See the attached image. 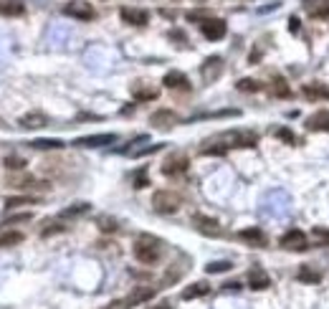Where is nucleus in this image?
Segmentation results:
<instances>
[{
	"instance_id": "obj_1",
	"label": "nucleus",
	"mask_w": 329,
	"mask_h": 309,
	"mask_svg": "<svg viewBox=\"0 0 329 309\" xmlns=\"http://www.w3.org/2000/svg\"><path fill=\"white\" fill-rule=\"evenodd\" d=\"M183 205V198L175 193V190H157L152 195V208L162 216H170V213H178Z\"/></svg>"
},
{
	"instance_id": "obj_2",
	"label": "nucleus",
	"mask_w": 329,
	"mask_h": 309,
	"mask_svg": "<svg viewBox=\"0 0 329 309\" xmlns=\"http://www.w3.org/2000/svg\"><path fill=\"white\" fill-rule=\"evenodd\" d=\"M159 256H162V248H159V241H154V238H149V236H142L137 243H134V259L139 261V264H154V261H159Z\"/></svg>"
},
{
	"instance_id": "obj_3",
	"label": "nucleus",
	"mask_w": 329,
	"mask_h": 309,
	"mask_svg": "<svg viewBox=\"0 0 329 309\" xmlns=\"http://www.w3.org/2000/svg\"><path fill=\"white\" fill-rule=\"evenodd\" d=\"M279 246L286 248V251H306V248H309V241H306V233H304V231L291 228V231H286V233L281 236Z\"/></svg>"
},
{
	"instance_id": "obj_4",
	"label": "nucleus",
	"mask_w": 329,
	"mask_h": 309,
	"mask_svg": "<svg viewBox=\"0 0 329 309\" xmlns=\"http://www.w3.org/2000/svg\"><path fill=\"white\" fill-rule=\"evenodd\" d=\"M152 296H154V289H152V286H139V289L132 291L129 296L114 301L109 309H129V306H137V304H142V301H147V299H152Z\"/></svg>"
},
{
	"instance_id": "obj_5",
	"label": "nucleus",
	"mask_w": 329,
	"mask_h": 309,
	"mask_svg": "<svg viewBox=\"0 0 329 309\" xmlns=\"http://www.w3.org/2000/svg\"><path fill=\"white\" fill-rule=\"evenodd\" d=\"M64 13L71 16V18H76V21H91L96 16L94 8H91V3H86V0H71V3L64 6Z\"/></svg>"
},
{
	"instance_id": "obj_6",
	"label": "nucleus",
	"mask_w": 329,
	"mask_h": 309,
	"mask_svg": "<svg viewBox=\"0 0 329 309\" xmlns=\"http://www.w3.org/2000/svg\"><path fill=\"white\" fill-rule=\"evenodd\" d=\"M226 21H221V18H205L203 23H200V33L208 38V41H221L223 36H226Z\"/></svg>"
},
{
	"instance_id": "obj_7",
	"label": "nucleus",
	"mask_w": 329,
	"mask_h": 309,
	"mask_svg": "<svg viewBox=\"0 0 329 309\" xmlns=\"http://www.w3.org/2000/svg\"><path fill=\"white\" fill-rule=\"evenodd\" d=\"M114 142H117V134H114V132H104V134L79 137L74 144H76V147H104V144H114Z\"/></svg>"
},
{
	"instance_id": "obj_8",
	"label": "nucleus",
	"mask_w": 329,
	"mask_h": 309,
	"mask_svg": "<svg viewBox=\"0 0 329 309\" xmlns=\"http://www.w3.org/2000/svg\"><path fill=\"white\" fill-rule=\"evenodd\" d=\"M226 142H231V147H256L258 144V134L251 132V129H243V132H231L223 137Z\"/></svg>"
},
{
	"instance_id": "obj_9",
	"label": "nucleus",
	"mask_w": 329,
	"mask_h": 309,
	"mask_svg": "<svg viewBox=\"0 0 329 309\" xmlns=\"http://www.w3.org/2000/svg\"><path fill=\"white\" fill-rule=\"evenodd\" d=\"M200 74L205 81H215L221 74H223V59L221 56H210L203 66H200Z\"/></svg>"
},
{
	"instance_id": "obj_10",
	"label": "nucleus",
	"mask_w": 329,
	"mask_h": 309,
	"mask_svg": "<svg viewBox=\"0 0 329 309\" xmlns=\"http://www.w3.org/2000/svg\"><path fill=\"white\" fill-rule=\"evenodd\" d=\"M188 170V158H183V154H173V158H168V163L162 165V173L173 178V175H180Z\"/></svg>"
},
{
	"instance_id": "obj_11",
	"label": "nucleus",
	"mask_w": 329,
	"mask_h": 309,
	"mask_svg": "<svg viewBox=\"0 0 329 309\" xmlns=\"http://www.w3.org/2000/svg\"><path fill=\"white\" fill-rule=\"evenodd\" d=\"M122 21L132 23V26H147L149 23V13L147 11H137V8H122Z\"/></svg>"
},
{
	"instance_id": "obj_12",
	"label": "nucleus",
	"mask_w": 329,
	"mask_h": 309,
	"mask_svg": "<svg viewBox=\"0 0 329 309\" xmlns=\"http://www.w3.org/2000/svg\"><path fill=\"white\" fill-rule=\"evenodd\" d=\"M301 94H304L306 99H311V101H314V99H316V101H319V99H326V101H329V86H326V84H319V81L304 84V86H301Z\"/></svg>"
},
{
	"instance_id": "obj_13",
	"label": "nucleus",
	"mask_w": 329,
	"mask_h": 309,
	"mask_svg": "<svg viewBox=\"0 0 329 309\" xmlns=\"http://www.w3.org/2000/svg\"><path fill=\"white\" fill-rule=\"evenodd\" d=\"M149 122H152L157 129H170V127L178 122V117H175V112H170V109H157Z\"/></svg>"
},
{
	"instance_id": "obj_14",
	"label": "nucleus",
	"mask_w": 329,
	"mask_h": 309,
	"mask_svg": "<svg viewBox=\"0 0 329 309\" xmlns=\"http://www.w3.org/2000/svg\"><path fill=\"white\" fill-rule=\"evenodd\" d=\"M306 127H309L311 132H329V112L321 109V112L311 114V117L306 119Z\"/></svg>"
},
{
	"instance_id": "obj_15",
	"label": "nucleus",
	"mask_w": 329,
	"mask_h": 309,
	"mask_svg": "<svg viewBox=\"0 0 329 309\" xmlns=\"http://www.w3.org/2000/svg\"><path fill=\"white\" fill-rule=\"evenodd\" d=\"M193 223L203 231V233H208V236H221V226H218V221H213V218H208V216H193Z\"/></svg>"
},
{
	"instance_id": "obj_16",
	"label": "nucleus",
	"mask_w": 329,
	"mask_h": 309,
	"mask_svg": "<svg viewBox=\"0 0 329 309\" xmlns=\"http://www.w3.org/2000/svg\"><path fill=\"white\" fill-rule=\"evenodd\" d=\"M164 86H168V89H183V91H188V89H190V81H188L185 74L170 71V74H164Z\"/></svg>"
},
{
	"instance_id": "obj_17",
	"label": "nucleus",
	"mask_w": 329,
	"mask_h": 309,
	"mask_svg": "<svg viewBox=\"0 0 329 309\" xmlns=\"http://www.w3.org/2000/svg\"><path fill=\"white\" fill-rule=\"evenodd\" d=\"M248 284H251V289H268V286H271V279H268V274H266L261 266H256V269H251V274H248Z\"/></svg>"
},
{
	"instance_id": "obj_18",
	"label": "nucleus",
	"mask_w": 329,
	"mask_h": 309,
	"mask_svg": "<svg viewBox=\"0 0 329 309\" xmlns=\"http://www.w3.org/2000/svg\"><path fill=\"white\" fill-rule=\"evenodd\" d=\"M238 238L251 243V246H263L266 243V236H263L261 228H243V231H238Z\"/></svg>"
},
{
	"instance_id": "obj_19",
	"label": "nucleus",
	"mask_w": 329,
	"mask_h": 309,
	"mask_svg": "<svg viewBox=\"0 0 329 309\" xmlns=\"http://www.w3.org/2000/svg\"><path fill=\"white\" fill-rule=\"evenodd\" d=\"M26 6L21 0H0V16H23Z\"/></svg>"
},
{
	"instance_id": "obj_20",
	"label": "nucleus",
	"mask_w": 329,
	"mask_h": 309,
	"mask_svg": "<svg viewBox=\"0 0 329 309\" xmlns=\"http://www.w3.org/2000/svg\"><path fill=\"white\" fill-rule=\"evenodd\" d=\"M43 124H48V119H46V114H41V112H31V114L21 117V127H26V129H38V127H43Z\"/></svg>"
},
{
	"instance_id": "obj_21",
	"label": "nucleus",
	"mask_w": 329,
	"mask_h": 309,
	"mask_svg": "<svg viewBox=\"0 0 329 309\" xmlns=\"http://www.w3.org/2000/svg\"><path fill=\"white\" fill-rule=\"evenodd\" d=\"M296 279L304 281V284H319V281H321V274H319L316 269H311V266H299Z\"/></svg>"
},
{
	"instance_id": "obj_22",
	"label": "nucleus",
	"mask_w": 329,
	"mask_h": 309,
	"mask_svg": "<svg viewBox=\"0 0 329 309\" xmlns=\"http://www.w3.org/2000/svg\"><path fill=\"white\" fill-rule=\"evenodd\" d=\"M210 291V286L205 284V281H198V284H193V286H188L185 291H183V299L185 301H190V299H198V296H205Z\"/></svg>"
},
{
	"instance_id": "obj_23",
	"label": "nucleus",
	"mask_w": 329,
	"mask_h": 309,
	"mask_svg": "<svg viewBox=\"0 0 329 309\" xmlns=\"http://www.w3.org/2000/svg\"><path fill=\"white\" fill-rule=\"evenodd\" d=\"M18 243H23V233H21V231H6V233H0V248L18 246Z\"/></svg>"
},
{
	"instance_id": "obj_24",
	"label": "nucleus",
	"mask_w": 329,
	"mask_h": 309,
	"mask_svg": "<svg viewBox=\"0 0 329 309\" xmlns=\"http://www.w3.org/2000/svg\"><path fill=\"white\" fill-rule=\"evenodd\" d=\"M132 96H134L137 101H149V99H157V89H149V86L137 84V86L132 89Z\"/></svg>"
},
{
	"instance_id": "obj_25",
	"label": "nucleus",
	"mask_w": 329,
	"mask_h": 309,
	"mask_svg": "<svg viewBox=\"0 0 329 309\" xmlns=\"http://www.w3.org/2000/svg\"><path fill=\"white\" fill-rule=\"evenodd\" d=\"M33 203H38V198H28V195H11V198H6V208L8 211L21 208V205H33Z\"/></svg>"
},
{
	"instance_id": "obj_26",
	"label": "nucleus",
	"mask_w": 329,
	"mask_h": 309,
	"mask_svg": "<svg viewBox=\"0 0 329 309\" xmlns=\"http://www.w3.org/2000/svg\"><path fill=\"white\" fill-rule=\"evenodd\" d=\"M84 213H89V203H76V205L64 208V211H61V218H79V216H84Z\"/></svg>"
},
{
	"instance_id": "obj_27",
	"label": "nucleus",
	"mask_w": 329,
	"mask_h": 309,
	"mask_svg": "<svg viewBox=\"0 0 329 309\" xmlns=\"http://www.w3.org/2000/svg\"><path fill=\"white\" fill-rule=\"evenodd\" d=\"M31 147H36V149H61L64 142L61 139H33Z\"/></svg>"
},
{
	"instance_id": "obj_28",
	"label": "nucleus",
	"mask_w": 329,
	"mask_h": 309,
	"mask_svg": "<svg viewBox=\"0 0 329 309\" xmlns=\"http://www.w3.org/2000/svg\"><path fill=\"white\" fill-rule=\"evenodd\" d=\"M231 269H233L231 261H210V264L205 266L208 274H223V271H231Z\"/></svg>"
},
{
	"instance_id": "obj_29",
	"label": "nucleus",
	"mask_w": 329,
	"mask_h": 309,
	"mask_svg": "<svg viewBox=\"0 0 329 309\" xmlns=\"http://www.w3.org/2000/svg\"><path fill=\"white\" fill-rule=\"evenodd\" d=\"M311 241H314L316 246H329V231L316 226V228L311 231Z\"/></svg>"
},
{
	"instance_id": "obj_30",
	"label": "nucleus",
	"mask_w": 329,
	"mask_h": 309,
	"mask_svg": "<svg viewBox=\"0 0 329 309\" xmlns=\"http://www.w3.org/2000/svg\"><path fill=\"white\" fill-rule=\"evenodd\" d=\"M236 89H238V91H258V89H261V84H258V81H253V79H241V81L236 84Z\"/></svg>"
},
{
	"instance_id": "obj_31",
	"label": "nucleus",
	"mask_w": 329,
	"mask_h": 309,
	"mask_svg": "<svg viewBox=\"0 0 329 309\" xmlns=\"http://www.w3.org/2000/svg\"><path fill=\"white\" fill-rule=\"evenodd\" d=\"M271 91H273L276 96H289V94H291V91H289V86L284 84V79H276V81H273V86H271Z\"/></svg>"
},
{
	"instance_id": "obj_32",
	"label": "nucleus",
	"mask_w": 329,
	"mask_h": 309,
	"mask_svg": "<svg viewBox=\"0 0 329 309\" xmlns=\"http://www.w3.org/2000/svg\"><path fill=\"white\" fill-rule=\"evenodd\" d=\"M162 149V144H149V147H142V149H134L132 154L134 158H144V154H154V152H159Z\"/></svg>"
},
{
	"instance_id": "obj_33",
	"label": "nucleus",
	"mask_w": 329,
	"mask_h": 309,
	"mask_svg": "<svg viewBox=\"0 0 329 309\" xmlns=\"http://www.w3.org/2000/svg\"><path fill=\"white\" fill-rule=\"evenodd\" d=\"M276 137H279V139H284V142H289V144H296V137H294L286 127H284V129H276Z\"/></svg>"
},
{
	"instance_id": "obj_34",
	"label": "nucleus",
	"mask_w": 329,
	"mask_h": 309,
	"mask_svg": "<svg viewBox=\"0 0 329 309\" xmlns=\"http://www.w3.org/2000/svg\"><path fill=\"white\" fill-rule=\"evenodd\" d=\"M23 165H26L23 158H6V168H11V170H21Z\"/></svg>"
},
{
	"instance_id": "obj_35",
	"label": "nucleus",
	"mask_w": 329,
	"mask_h": 309,
	"mask_svg": "<svg viewBox=\"0 0 329 309\" xmlns=\"http://www.w3.org/2000/svg\"><path fill=\"white\" fill-rule=\"evenodd\" d=\"M61 231H64V226H61V223H51V228H43V233H41V236H43V238H48V236L61 233Z\"/></svg>"
},
{
	"instance_id": "obj_36",
	"label": "nucleus",
	"mask_w": 329,
	"mask_h": 309,
	"mask_svg": "<svg viewBox=\"0 0 329 309\" xmlns=\"http://www.w3.org/2000/svg\"><path fill=\"white\" fill-rule=\"evenodd\" d=\"M33 216L31 213H21V216H13V218H8L6 221V226H11V223H23V221H31Z\"/></svg>"
},
{
	"instance_id": "obj_37",
	"label": "nucleus",
	"mask_w": 329,
	"mask_h": 309,
	"mask_svg": "<svg viewBox=\"0 0 329 309\" xmlns=\"http://www.w3.org/2000/svg\"><path fill=\"white\" fill-rule=\"evenodd\" d=\"M144 185H149V183H147V175H144V170H142V173L134 178V188H144Z\"/></svg>"
},
{
	"instance_id": "obj_38",
	"label": "nucleus",
	"mask_w": 329,
	"mask_h": 309,
	"mask_svg": "<svg viewBox=\"0 0 329 309\" xmlns=\"http://www.w3.org/2000/svg\"><path fill=\"white\" fill-rule=\"evenodd\" d=\"M101 231H117V223H114V221H106V218H104V221H101Z\"/></svg>"
},
{
	"instance_id": "obj_39",
	"label": "nucleus",
	"mask_w": 329,
	"mask_h": 309,
	"mask_svg": "<svg viewBox=\"0 0 329 309\" xmlns=\"http://www.w3.org/2000/svg\"><path fill=\"white\" fill-rule=\"evenodd\" d=\"M289 23H291V26H289V28H291V31H294V33H296V31H299V18H291V21H289Z\"/></svg>"
},
{
	"instance_id": "obj_40",
	"label": "nucleus",
	"mask_w": 329,
	"mask_h": 309,
	"mask_svg": "<svg viewBox=\"0 0 329 309\" xmlns=\"http://www.w3.org/2000/svg\"><path fill=\"white\" fill-rule=\"evenodd\" d=\"M157 309H170V304H168V301H162V304H159Z\"/></svg>"
},
{
	"instance_id": "obj_41",
	"label": "nucleus",
	"mask_w": 329,
	"mask_h": 309,
	"mask_svg": "<svg viewBox=\"0 0 329 309\" xmlns=\"http://www.w3.org/2000/svg\"><path fill=\"white\" fill-rule=\"evenodd\" d=\"M200 3H203V0H200Z\"/></svg>"
}]
</instances>
